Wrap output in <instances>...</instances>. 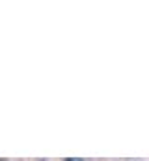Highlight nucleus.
<instances>
[{
	"mask_svg": "<svg viewBox=\"0 0 149 161\" xmlns=\"http://www.w3.org/2000/svg\"><path fill=\"white\" fill-rule=\"evenodd\" d=\"M65 161H80V159H76V158H71V159H65Z\"/></svg>",
	"mask_w": 149,
	"mask_h": 161,
	"instance_id": "1",
	"label": "nucleus"
}]
</instances>
